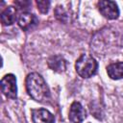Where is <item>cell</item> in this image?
<instances>
[{"label": "cell", "instance_id": "obj_6", "mask_svg": "<svg viewBox=\"0 0 123 123\" xmlns=\"http://www.w3.org/2000/svg\"><path fill=\"white\" fill-rule=\"evenodd\" d=\"M17 22L19 27L22 30L28 31L30 29H33L35 26H37V24L38 23V20L35 14L28 12H24L19 15Z\"/></svg>", "mask_w": 123, "mask_h": 123}, {"label": "cell", "instance_id": "obj_13", "mask_svg": "<svg viewBox=\"0 0 123 123\" xmlns=\"http://www.w3.org/2000/svg\"><path fill=\"white\" fill-rule=\"evenodd\" d=\"M14 3H15V5H17L20 9H22V8H28L29 5L31 4L29 1H15Z\"/></svg>", "mask_w": 123, "mask_h": 123}, {"label": "cell", "instance_id": "obj_2", "mask_svg": "<svg viewBox=\"0 0 123 123\" xmlns=\"http://www.w3.org/2000/svg\"><path fill=\"white\" fill-rule=\"evenodd\" d=\"M75 68L76 72L82 78L87 79L96 74L98 63L92 56L88 54H82L76 61Z\"/></svg>", "mask_w": 123, "mask_h": 123}, {"label": "cell", "instance_id": "obj_7", "mask_svg": "<svg viewBox=\"0 0 123 123\" xmlns=\"http://www.w3.org/2000/svg\"><path fill=\"white\" fill-rule=\"evenodd\" d=\"M32 119L34 123H54V115L45 109H37L32 111Z\"/></svg>", "mask_w": 123, "mask_h": 123}, {"label": "cell", "instance_id": "obj_10", "mask_svg": "<svg viewBox=\"0 0 123 123\" xmlns=\"http://www.w3.org/2000/svg\"><path fill=\"white\" fill-rule=\"evenodd\" d=\"M16 19V10L12 6L7 7L1 12V22L5 26H9L14 23Z\"/></svg>", "mask_w": 123, "mask_h": 123}, {"label": "cell", "instance_id": "obj_1", "mask_svg": "<svg viewBox=\"0 0 123 123\" xmlns=\"http://www.w3.org/2000/svg\"><path fill=\"white\" fill-rule=\"evenodd\" d=\"M26 89L28 94L37 102L44 103L50 99L49 87L42 76L37 72H32L26 77Z\"/></svg>", "mask_w": 123, "mask_h": 123}, {"label": "cell", "instance_id": "obj_8", "mask_svg": "<svg viewBox=\"0 0 123 123\" xmlns=\"http://www.w3.org/2000/svg\"><path fill=\"white\" fill-rule=\"evenodd\" d=\"M48 66L51 68L53 71L62 73L66 69V61L60 55H54L51 56L48 59Z\"/></svg>", "mask_w": 123, "mask_h": 123}, {"label": "cell", "instance_id": "obj_3", "mask_svg": "<svg viewBox=\"0 0 123 123\" xmlns=\"http://www.w3.org/2000/svg\"><path fill=\"white\" fill-rule=\"evenodd\" d=\"M1 90L7 98L15 99L17 97L16 78L13 74H7L2 78Z\"/></svg>", "mask_w": 123, "mask_h": 123}, {"label": "cell", "instance_id": "obj_4", "mask_svg": "<svg viewBox=\"0 0 123 123\" xmlns=\"http://www.w3.org/2000/svg\"><path fill=\"white\" fill-rule=\"evenodd\" d=\"M97 5L99 12L104 17L108 19H116L119 16V9L114 1L101 0Z\"/></svg>", "mask_w": 123, "mask_h": 123}, {"label": "cell", "instance_id": "obj_11", "mask_svg": "<svg viewBox=\"0 0 123 123\" xmlns=\"http://www.w3.org/2000/svg\"><path fill=\"white\" fill-rule=\"evenodd\" d=\"M55 14H56V17L62 21V22H64L66 23L67 20H68V14L67 12L64 11V8L61 7V6H58L55 10Z\"/></svg>", "mask_w": 123, "mask_h": 123}, {"label": "cell", "instance_id": "obj_5", "mask_svg": "<svg viewBox=\"0 0 123 123\" xmlns=\"http://www.w3.org/2000/svg\"><path fill=\"white\" fill-rule=\"evenodd\" d=\"M86 116V111L80 102H73L68 112V119L71 123H81Z\"/></svg>", "mask_w": 123, "mask_h": 123}, {"label": "cell", "instance_id": "obj_12", "mask_svg": "<svg viewBox=\"0 0 123 123\" xmlns=\"http://www.w3.org/2000/svg\"><path fill=\"white\" fill-rule=\"evenodd\" d=\"M37 9L41 13H46L50 7V1L48 0H37L36 1Z\"/></svg>", "mask_w": 123, "mask_h": 123}, {"label": "cell", "instance_id": "obj_9", "mask_svg": "<svg viewBox=\"0 0 123 123\" xmlns=\"http://www.w3.org/2000/svg\"><path fill=\"white\" fill-rule=\"evenodd\" d=\"M107 73L109 77L112 80H120L123 79V62H113L108 65Z\"/></svg>", "mask_w": 123, "mask_h": 123}]
</instances>
